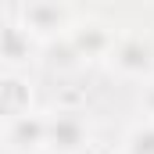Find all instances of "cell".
<instances>
[{
  "mask_svg": "<svg viewBox=\"0 0 154 154\" xmlns=\"http://www.w3.org/2000/svg\"><path fill=\"white\" fill-rule=\"evenodd\" d=\"M147 108H151V111H154V93H151V97H147Z\"/></svg>",
  "mask_w": 154,
  "mask_h": 154,
  "instance_id": "cell-8",
  "label": "cell"
},
{
  "mask_svg": "<svg viewBox=\"0 0 154 154\" xmlns=\"http://www.w3.org/2000/svg\"><path fill=\"white\" fill-rule=\"evenodd\" d=\"M25 18L32 22V29H39V32H50V29L61 25V11H57L54 4H32V7L25 11Z\"/></svg>",
  "mask_w": 154,
  "mask_h": 154,
  "instance_id": "cell-4",
  "label": "cell"
},
{
  "mask_svg": "<svg viewBox=\"0 0 154 154\" xmlns=\"http://www.w3.org/2000/svg\"><path fill=\"white\" fill-rule=\"evenodd\" d=\"M115 61L125 72H143V68H151V47L140 43V39H125L115 50Z\"/></svg>",
  "mask_w": 154,
  "mask_h": 154,
  "instance_id": "cell-3",
  "label": "cell"
},
{
  "mask_svg": "<svg viewBox=\"0 0 154 154\" xmlns=\"http://www.w3.org/2000/svg\"><path fill=\"white\" fill-rule=\"evenodd\" d=\"M47 143H54L57 151H75L82 143V122L72 111H61L57 118L47 122Z\"/></svg>",
  "mask_w": 154,
  "mask_h": 154,
  "instance_id": "cell-1",
  "label": "cell"
},
{
  "mask_svg": "<svg viewBox=\"0 0 154 154\" xmlns=\"http://www.w3.org/2000/svg\"><path fill=\"white\" fill-rule=\"evenodd\" d=\"M72 43H75L79 54H97V50H104V47H108V36H104L97 25H86V29H82Z\"/></svg>",
  "mask_w": 154,
  "mask_h": 154,
  "instance_id": "cell-5",
  "label": "cell"
},
{
  "mask_svg": "<svg viewBox=\"0 0 154 154\" xmlns=\"http://www.w3.org/2000/svg\"><path fill=\"white\" fill-rule=\"evenodd\" d=\"M133 154H154V129H136L133 133Z\"/></svg>",
  "mask_w": 154,
  "mask_h": 154,
  "instance_id": "cell-6",
  "label": "cell"
},
{
  "mask_svg": "<svg viewBox=\"0 0 154 154\" xmlns=\"http://www.w3.org/2000/svg\"><path fill=\"white\" fill-rule=\"evenodd\" d=\"M18 54H22V36H18V29L11 25V29H7V57L18 61Z\"/></svg>",
  "mask_w": 154,
  "mask_h": 154,
  "instance_id": "cell-7",
  "label": "cell"
},
{
  "mask_svg": "<svg viewBox=\"0 0 154 154\" xmlns=\"http://www.w3.org/2000/svg\"><path fill=\"white\" fill-rule=\"evenodd\" d=\"M11 143H14L18 151L36 147V143H47V122L29 118V115H18V118H14V125H11Z\"/></svg>",
  "mask_w": 154,
  "mask_h": 154,
  "instance_id": "cell-2",
  "label": "cell"
}]
</instances>
